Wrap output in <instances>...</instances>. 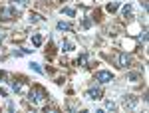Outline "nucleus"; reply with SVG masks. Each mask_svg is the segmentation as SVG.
Masks as SVG:
<instances>
[{
  "instance_id": "obj_1",
  "label": "nucleus",
  "mask_w": 149,
  "mask_h": 113,
  "mask_svg": "<svg viewBox=\"0 0 149 113\" xmlns=\"http://www.w3.org/2000/svg\"><path fill=\"white\" fill-rule=\"evenodd\" d=\"M44 97H48V93L42 89V87H32V89L28 91V99L32 103H40Z\"/></svg>"
},
{
  "instance_id": "obj_2",
  "label": "nucleus",
  "mask_w": 149,
  "mask_h": 113,
  "mask_svg": "<svg viewBox=\"0 0 149 113\" xmlns=\"http://www.w3.org/2000/svg\"><path fill=\"white\" fill-rule=\"evenodd\" d=\"M95 81H100V83H109V81H113V73L107 71V69H100V71L95 73Z\"/></svg>"
},
{
  "instance_id": "obj_3",
  "label": "nucleus",
  "mask_w": 149,
  "mask_h": 113,
  "mask_svg": "<svg viewBox=\"0 0 149 113\" xmlns=\"http://www.w3.org/2000/svg\"><path fill=\"white\" fill-rule=\"evenodd\" d=\"M88 97H90V99H102V87L95 85V83H92L90 89H88Z\"/></svg>"
},
{
  "instance_id": "obj_4",
  "label": "nucleus",
  "mask_w": 149,
  "mask_h": 113,
  "mask_svg": "<svg viewBox=\"0 0 149 113\" xmlns=\"http://www.w3.org/2000/svg\"><path fill=\"white\" fill-rule=\"evenodd\" d=\"M16 16H18V12L14 8H0V18L2 20H10V18H16Z\"/></svg>"
},
{
  "instance_id": "obj_5",
  "label": "nucleus",
  "mask_w": 149,
  "mask_h": 113,
  "mask_svg": "<svg viewBox=\"0 0 149 113\" xmlns=\"http://www.w3.org/2000/svg\"><path fill=\"white\" fill-rule=\"evenodd\" d=\"M117 64H119V68H127V66H129V56H127V54H119Z\"/></svg>"
},
{
  "instance_id": "obj_6",
  "label": "nucleus",
  "mask_w": 149,
  "mask_h": 113,
  "mask_svg": "<svg viewBox=\"0 0 149 113\" xmlns=\"http://www.w3.org/2000/svg\"><path fill=\"white\" fill-rule=\"evenodd\" d=\"M12 89L16 91V93H26V85L20 83V81H12Z\"/></svg>"
},
{
  "instance_id": "obj_7",
  "label": "nucleus",
  "mask_w": 149,
  "mask_h": 113,
  "mask_svg": "<svg viewBox=\"0 0 149 113\" xmlns=\"http://www.w3.org/2000/svg\"><path fill=\"white\" fill-rule=\"evenodd\" d=\"M135 103H137V99H135L133 95H127L125 99H123V105H125V107H129V109H133V107H135Z\"/></svg>"
},
{
  "instance_id": "obj_8",
  "label": "nucleus",
  "mask_w": 149,
  "mask_h": 113,
  "mask_svg": "<svg viewBox=\"0 0 149 113\" xmlns=\"http://www.w3.org/2000/svg\"><path fill=\"white\" fill-rule=\"evenodd\" d=\"M42 42H44V38H42V34H32V44L38 48V46H42Z\"/></svg>"
},
{
  "instance_id": "obj_9",
  "label": "nucleus",
  "mask_w": 149,
  "mask_h": 113,
  "mask_svg": "<svg viewBox=\"0 0 149 113\" xmlns=\"http://www.w3.org/2000/svg\"><path fill=\"white\" fill-rule=\"evenodd\" d=\"M78 66L88 68V54H80V58H78Z\"/></svg>"
},
{
  "instance_id": "obj_10",
  "label": "nucleus",
  "mask_w": 149,
  "mask_h": 113,
  "mask_svg": "<svg viewBox=\"0 0 149 113\" xmlns=\"http://www.w3.org/2000/svg\"><path fill=\"white\" fill-rule=\"evenodd\" d=\"M30 68L34 69L36 73H40V76H44V69L40 68V64H36V62H32V64H30Z\"/></svg>"
},
{
  "instance_id": "obj_11",
  "label": "nucleus",
  "mask_w": 149,
  "mask_h": 113,
  "mask_svg": "<svg viewBox=\"0 0 149 113\" xmlns=\"http://www.w3.org/2000/svg\"><path fill=\"white\" fill-rule=\"evenodd\" d=\"M121 14H123L125 18H131V4H125L123 10H121Z\"/></svg>"
},
{
  "instance_id": "obj_12",
  "label": "nucleus",
  "mask_w": 149,
  "mask_h": 113,
  "mask_svg": "<svg viewBox=\"0 0 149 113\" xmlns=\"http://www.w3.org/2000/svg\"><path fill=\"white\" fill-rule=\"evenodd\" d=\"M62 12H64L66 16H70V18H72V16H76V10H74V8H70V6H66V8H62Z\"/></svg>"
},
{
  "instance_id": "obj_13",
  "label": "nucleus",
  "mask_w": 149,
  "mask_h": 113,
  "mask_svg": "<svg viewBox=\"0 0 149 113\" xmlns=\"http://www.w3.org/2000/svg\"><path fill=\"white\" fill-rule=\"evenodd\" d=\"M58 30H72V24H68V22H58Z\"/></svg>"
},
{
  "instance_id": "obj_14",
  "label": "nucleus",
  "mask_w": 149,
  "mask_h": 113,
  "mask_svg": "<svg viewBox=\"0 0 149 113\" xmlns=\"http://www.w3.org/2000/svg\"><path fill=\"white\" fill-rule=\"evenodd\" d=\"M62 50H64V52H72V50H74V44H72V42H64V44H62Z\"/></svg>"
},
{
  "instance_id": "obj_15",
  "label": "nucleus",
  "mask_w": 149,
  "mask_h": 113,
  "mask_svg": "<svg viewBox=\"0 0 149 113\" xmlns=\"http://www.w3.org/2000/svg\"><path fill=\"white\" fill-rule=\"evenodd\" d=\"M127 78L131 79V81H137V79L141 78V73H137V71H131V73H127Z\"/></svg>"
},
{
  "instance_id": "obj_16",
  "label": "nucleus",
  "mask_w": 149,
  "mask_h": 113,
  "mask_svg": "<svg viewBox=\"0 0 149 113\" xmlns=\"http://www.w3.org/2000/svg\"><path fill=\"white\" fill-rule=\"evenodd\" d=\"M105 8H107V12H115V10H117V2H109Z\"/></svg>"
},
{
  "instance_id": "obj_17",
  "label": "nucleus",
  "mask_w": 149,
  "mask_h": 113,
  "mask_svg": "<svg viewBox=\"0 0 149 113\" xmlns=\"http://www.w3.org/2000/svg\"><path fill=\"white\" fill-rule=\"evenodd\" d=\"M139 42H147V30H143V32L139 34Z\"/></svg>"
},
{
  "instance_id": "obj_18",
  "label": "nucleus",
  "mask_w": 149,
  "mask_h": 113,
  "mask_svg": "<svg viewBox=\"0 0 149 113\" xmlns=\"http://www.w3.org/2000/svg\"><path fill=\"white\" fill-rule=\"evenodd\" d=\"M30 20H32V22H40V14H32Z\"/></svg>"
},
{
  "instance_id": "obj_19",
  "label": "nucleus",
  "mask_w": 149,
  "mask_h": 113,
  "mask_svg": "<svg viewBox=\"0 0 149 113\" xmlns=\"http://www.w3.org/2000/svg\"><path fill=\"white\" fill-rule=\"evenodd\" d=\"M81 26H84V28H90V26H92V20H88V18H86V20L81 22Z\"/></svg>"
},
{
  "instance_id": "obj_20",
  "label": "nucleus",
  "mask_w": 149,
  "mask_h": 113,
  "mask_svg": "<svg viewBox=\"0 0 149 113\" xmlns=\"http://www.w3.org/2000/svg\"><path fill=\"white\" fill-rule=\"evenodd\" d=\"M105 107L107 109H113V101H105Z\"/></svg>"
},
{
  "instance_id": "obj_21",
  "label": "nucleus",
  "mask_w": 149,
  "mask_h": 113,
  "mask_svg": "<svg viewBox=\"0 0 149 113\" xmlns=\"http://www.w3.org/2000/svg\"><path fill=\"white\" fill-rule=\"evenodd\" d=\"M14 2H18V4H26L28 0H14Z\"/></svg>"
},
{
  "instance_id": "obj_22",
  "label": "nucleus",
  "mask_w": 149,
  "mask_h": 113,
  "mask_svg": "<svg viewBox=\"0 0 149 113\" xmlns=\"http://www.w3.org/2000/svg\"><path fill=\"white\" fill-rule=\"evenodd\" d=\"M6 78V73H4V71H0V79H4Z\"/></svg>"
},
{
  "instance_id": "obj_23",
  "label": "nucleus",
  "mask_w": 149,
  "mask_h": 113,
  "mask_svg": "<svg viewBox=\"0 0 149 113\" xmlns=\"http://www.w3.org/2000/svg\"><path fill=\"white\" fill-rule=\"evenodd\" d=\"M0 42H2V34H0Z\"/></svg>"
},
{
  "instance_id": "obj_24",
  "label": "nucleus",
  "mask_w": 149,
  "mask_h": 113,
  "mask_svg": "<svg viewBox=\"0 0 149 113\" xmlns=\"http://www.w3.org/2000/svg\"><path fill=\"white\" fill-rule=\"evenodd\" d=\"M60 2H64V0H60Z\"/></svg>"
}]
</instances>
